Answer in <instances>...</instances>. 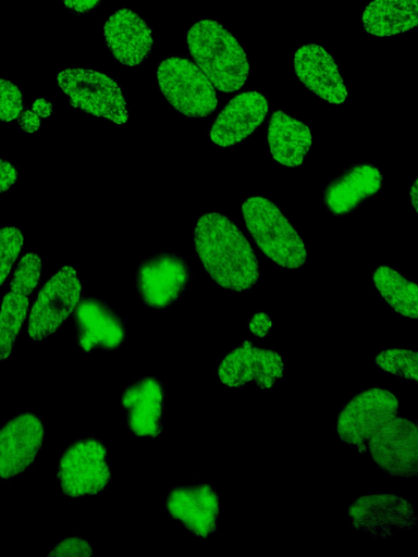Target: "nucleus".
Instances as JSON below:
<instances>
[{
  "label": "nucleus",
  "instance_id": "nucleus-30",
  "mask_svg": "<svg viewBox=\"0 0 418 557\" xmlns=\"http://www.w3.org/2000/svg\"><path fill=\"white\" fill-rule=\"evenodd\" d=\"M270 329L271 319L265 312L256 313L249 322V330L256 336H266L269 333Z\"/></svg>",
  "mask_w": 418,
  "mask_h": 557
},
{
  "label": "nucleus",
  "instance_id": "nucleus-13",
  "mask_svg": "<svg viewBox=\"0 0 418 557\" xmlns=\"http://www.w3.org/2000/svg\"><path fill=\"white\" fill-rule=\"evenodd\" d=\"M41 260L39 255H25L13 275L10 290L0 306V361L11 355L15 341L25 321L30 295L40 278Z\"/></svg>",
  "mask_w": 418,
  "mask_h": 557
},
{
  "label": "nucleus",
  "instance_id": "nucleus-17",
  "mask_svg": "<svg viewBox=\"0 0 418 557\" xmlns=\"http://www.w3.org/2000/svg\"><path fill=\"white\" fill-rule=\"evenodd\" d=\"M267 113L268 102L261 92H241L218 114L209 131V137L217 146H234L253 134L265 121Z\"/></svg>",
  "mask_w": 418,
  "mask_h": 557
},
{
  "label": "nucleus",
  "instance_id": "nucleus-11",
  "mask_svg": "<svg viewBox=\"0 0 418 557\" xmlns=\"http://www.w3.org/2000/svg\"><path fill=\"white\" fill-rule=\"evenodd\" d=\"M355 529L373 537H388L417 524L414 506L393 493H376L357 498L348 509Z\"/></svg>",
  "mask_w": 418,
  "mask_h": 557
},
{
  "label": "nucleus",
  "instance_id": "nucleus-23",
  "mask_svg": "<svg viewBox=\"0 0 418 557\" xmlns=\"http://www.w3.org/2000/svg\"><path fill=\"white\" fill-rule=\"evenodd\" d=\"M364 29L378 37H390L414 29L418 23L417 0H372L362 12Z\"/></svg>",
  "mask_w": 418,
  "mask_h": 557
},
{
  "label": "nucleus",
  "instance_id": "nucleus-28",
  "mask_svg": "<svg viewBox=\"0 0 418 557\" xmlns=\"http://www.w3.org/2000/svg\"><path fill=\"white\" fill-rule=\"evenodd\" d=\"M90 544L83 537H66L58 543L48 554V556H74L89 557L93 556Z\"/></svg>",
  "mask_w": 418,
  "mask_h": 557
},
{
  "label": "nucleus",
  "instance_id": "nucleus-25",
  "mask_svg": "<svg viewBox=\"0 0 418 557\" xmlns=\"http://www.w3.org/2000/svg\"><path fill=\"white\" fill-rule=\"evenodd\" d=\"M417 350L390 348L376 357V364L393 375L417 381Z\"/></svg>",
  "mask_w": 418,
  "mask_h": 557
},
{
  "label": "nucleus",
  "instance_id": "nucleus-34",
  "mask_svg": "<svg viewBox=\"0 0 418 557\" xmlns=\"http://www.w3.org/2000/svg\"><path fill=\"white\" fill-rule=\"evenodd\" d=\"M409 198L415 209V212H417V180H415L411 185V188L409 190Z\"/></svg>",
  "mask_w": 418,
  "mask_h": 557
},
{
  "label": "nucleus",
  "instance_id": "nucleus-5",
  "mask_svg": "<svg viewBox=\"0 0 418 557\" xmlns=\"http://www.w3.org/2000/svg\"><path fill=\"white\" fill-rule=\"evenodd\" d=\"M57 81L73 107L119 125L127 122L124 95L107 74L91 69L69 67L58 73Z\"/></svg>",
  "mask_w": 418,
  "mask_h": 557
},
{
  "label": "nucleus",
  "instance_id": "nucleus-3",
  "mask_svg": "<svg viewBox=\"0 0 418 557\" xmlns=\"http://www.w3.org/2000/svg\"><path fill=\"white\" fill-rule=\"evenodd\" d=\"M245 226L258 249L283 269H297L307 260L305 244L296 228L270 199L247 197L242 203Z\"/></svg>",
  "mask_w": 418,
  "mask_h": 557
},
{
  "label": "nucleus",
  "instance_id": "nucleus-18",
  "mask_svg": "<svg viewBox=\"0 0 418 557\" xmlns=\"http://www.w3.org/2000/svg\"><path fill=\"white\" fill-rule=\"evenodd\" d=\"M298 79L315 95L333 104H342L347 98L339 67L322 46L308 42L299 47L293 59Z\"/></svg>",
  "mask_w": 418,
  "mask_h": 557
},
{
  "label": "nucleus",
  "instance_id": "nucleus-24",
  "mask_svg": "<svg viewBox=\"0 0 418 557\" xmlns=\"http://www.w3.org/2000/svg\"><path fill=\"white\" fill-rule=\"evenodd\" d=\"M372 282L383 300L398 314L416 320L418 317V289L414 281L394 268L378 265Z\"/></svg>",
  "mask_w": 418,
  "mask_h": 557
},
{
  "label": "nucleus",
  "instance_id": "nucleus-32",
  "mask_svg": "<svg viewBox=\"0 0 418 557\" xmlns=\"http://www.w3.org/2000/svg\"><path fill=\"white\" fill-rule=\"evenodd\" d=\"M101 0H63L64 4L73 12L84 14L95 9Z\"/></svg>",
  "mask_w": 418,
  "mask_h": 557
},
{
  "label": "nucleus",
  "instance_id": "nucleus-12",
  "mask_svg": "<svg viewBox=\"0 0 418 557\" xmlns=\"http://www.w3.org/2000/svg\"><path fill=\"white\" fill-rule=\"evenodd\" d=\"M284 372L282 356L253 345L249 341L228 352L219 363L218 376L228 387L256 384L260 388L274 386Z\"/></svg>",
  "mask_w": 418,
  "mask_h": 557
},
{
  "label": "nucleus",
  "instance_id": "nucleus-22",
  "mask_svg": "<svg viewBox=\"0 0 418 557\" xmlns=\"http://www.w3.org/2000/svg\"><path fill=\"white\" fill-rule=\"evenodd\" d=\"M267 139L273 159L284 166H299L312 144L310 128L282 110L272 113Z\"/></svg>",
  "mask_w": 418,
  "mask_h": 557
},
{
  "label": "nucleus",
  "instance_id": "nucleus-6",
  "mask_svg": "<svg viewBox=\"0 0 418 557\" xmlns=\"http://www.w3.org/2000/svg\"><path fill=\"white\" fill-rule=\"evenodd\" d=\"M111 479L107 445L88 436L73 442L62 454L58 480L67 497H85L101 493Z\"/></svg>",
  "mask_w": 418,
  "mask_h": 557
},
{
  "label": "nucleus",
  "instance_id": "nucleus-26",
  "mask_svg": "<svg viewBox=\"0 0 418 557\" xmlns=\"http://www.w3.org/2000/svg\"><path fill=\"white\" fill-rule=\"evenodd\" d=\"M23 247V235L14 226L0 227V286L7 280Z\"/></svg>",
  "mask_w": 418,
  "mask_h": 557
},
{
  "label": "nucleus",
  "instance_id": "nucleus-33",
  "mask_svg": "<svg viewBox=\"0 0 418 557\" xmlns=\"http://www.w3.org/2000/svg\"><path fill=\"white\" fill-rule=\"evenodd\" d=\"M39 116L48 117L52 112V104L46 99H36L30 107Z\"/></svg>",
  "mask_w": 418,
  "mask_h": 557
},
{
  "label": "nucleus",
  "instance_id": "nucleus-27",
  "mask_svg": "<svg viewBox=\"0 0 418 557\" xmlns=\"http://www.w3.org/2000/svg\"><path fill=\"white\" fill-rule=\"evenodd\" d=\"M24 109L20 88L12 82L0 78V121L11 122L20 116Z\"/></svg>",
  "mask_w": 418,
  "mask_h": 557
},
{
  "label": "nucleus",
  "instance_id": "nucleus-19",
  "mask_svg": "<svg viewBox=\"0 0 418 557\" xmlns=\"http://www.w3.org/2000/svg\"><path fill=\"white\" fill-rule=\"evenodd\" d=\"M383 176L370 162L351 165L323 188L322 202L334 215H346L377 195Z\"/></svg>",
  "mask_w": 418,
  "mask_h": 557
},
{
  "label": "nucleus",
  "instance_id": "nucleus-8",
  "mask_svg": "<svg viewBox=\"0 0 418 557\" xmlns=\"http://www.w3.org/2000/svg\"><path fill=\"white\" fill-rule=\"evenodd\" d=\"M396 396L383 388H368L354 396L339 414L336 430L340 438L360 450L390 420L397 416Z\"/></svg>",
  "mask_w": 418,
  "mask_h": 557
},
{
  "label": "nucleus",
  "instance_id": "nucleus-1",
  "mask_svg": "<svg viewBox=\"0 0 418 557\" xmlns=\"http://www.w3.org/2000/svg\"><path fill=\"white\" fill-rule=\"evenodd\" d=\"M194 245L206 272L219 286L247 292L257 285L260 271L256 253L226 215L218 212L200 215L194 228Z\"/></svg>",
  "mask_w": 418,
  "mask_h": 557
},
{
  "label": "nucleus",
  "instance_id": "nucleus-10",
  "mask_svg": "<svg viewBox=\"0 0 418 557\" xmlns=\"http://www.w3.org/2000/svg\"><path fill=\"white\" fill-rule=\"evenodd\" d=\"M371 460L392 476L410 478L418 470L417 422L394 417L367 443Z\"/></svg>",
  "mask_w": 418,
  "mask_h": 557
},
{
  "label": "nucleus",
  "instance_id": "nucleus-16",
  "mask_svg": "<svg viewBox=\"0 0 418 557\" xmlns=\"http://www.w3.org/2000/svg\"><path fill=\"white\" fill-rule=\"evenodd\" d=\"M76 343L85 352L97 349L113 350L125 338V325L119 314L106 302L85 297L74 312Z\"/></svg>",
  "mask_w": 418,
  "mask_h": 557
},
{
  "label": "nucleus",
  "instance_id": "nucleus-31",
  "mask_svg": "<svg viewBox=\"0 0 418 557\" xmlns=\"http://www.w3.org/2000/svg\"><path fill=\"white\" fill-rule=\"evenodd\" d=\"M20 115L19 124L24 132L34 133L38 131L40 126V116L32 108L26 109Z\"/></svg>",
  "mask_w": 418,
  "mask_h": 557
},
{
  "label": "nucleus",
  "instance_id": "nucleus-15",
  "mask_svg": "<svg viewBox=\"0 0 418 557\" xmlns=\"http://www.w3.org/2000/svg\"><path fill=\"white\" fill-rule=\"evenodd\" d=\"M169 515L189 532L200 537H211L218 528L219 495L207 483L177 486L167 498Z\"/></svg>",
  "mask_w": 418,
  "mask_h": 557
},
{
  "label": "nucleus",
  "instance_id": "nucleus-7",
  "mask_svg": "<svg viewBox=\"0 0 418 557\" xmlns=\"http://www.w3.org/2000/svg\"><path fill=\"white\" fill-rule=\"evenodd\" d=\"M192 271L187 261L173 251H162L145 259L136 271L137 293L146 307L162 310L172 306L187 290Z\"/></svg>",
  "mask_w": 418,
  "mask_h": 557
},
{
  "label": "nucleus",
  "instance_id": "nucleus-14",
  "mask_svg": "<svg viewBox=\"0 0 418 557\" xmlns=\"http://www.w3.org/2000/svg\"><path fill=\"white\" fill-rule=\"evenodd\" d=\"M45 437L39 417L23 412L0 429V478L11 479L27 470L35 461Z\"/></svg>",
  "mask_w": 418,
  "mask_h": 557
},
{
  "label": "nucleus",
  "instance_id": "nucleus-2",
  "mask_svg": "<svg viewBox=\"0 0 418 557\" xmlns=\"http://www.w3.org/2000/svg\"><path fill=\"white\" fill-rule=\"evenodd\" d=\"M186 40L195 64L214 88L233 92L246 84L249 74L247 54L220 23L198 21L188 29Z\"/></svg>",
  "mask_w": 418,
  "mask_h": 557
},
{
  "label": "nucleus",
  "instance_id": "nucleus-29",
  "mask_svg": "<svg viewBox=\"0 0 418 557\" xmlns=\"http://www.w3.org/2000/svg\"><path fill=\"white\" fill-rule=\"evenodd\" d=\"M19 172L16 166L0 158V194L9 190L17 181Z\"/></svg>",
  "mask_w": 418,
  "mask_h": 557
},
{
  "label": "nucleus",
  "instance_id": "nucleus-21",
  "mask_svg": "<svg viewBox=\"0 0 418 557\" xmlns=\"http://www.w3.org/2000/svg\"><path fill=\"white\" fill-rule=\"evenodd\" d=\"M164 387L155 376H144L121 395L130 431L142 437L156 438L162 431Z\"/></svg>",
  "mask_w": 418,
  "mask_h": 557
},
{
  "label": "nucleus",
  "instance_id": "nucleus-4",
  "mask_svg": "<svg viewBox=\"0 0 418 557\" xmlns=\"http://www.w3.org/2000/svg\"><path fill=\"white\" fill-rule=\"evenodd\" d=\"M157 78L162 95L181 114L204 119L216 110L218 98L214 86L188 59H164L158 66Z\"/></svg>",
  "mask_w": 418,
  "mask_h": 557
},
{
  "label": "nucleus",
  "instance_id": "nucleus-9",
  "mask_svg": "<svg viewBox=\"0 0 418 557\" xmlns=\"http://www.w3.org/2000/svg\"><path fill=\"white\" fill-rule=\"evenodd\" d=\"M81 295V282L71 267L61 268L39 292L33 305L27 333L36 342L54 334L75 309Z\"/></svg>",
  "mask_w": 418,
  "mask_h": 557
},
{
  "label": "nucleus",
  "instance_id": "nucleus-20",
  "mask_svg": "<svg viewBox=\"0 0 418 557\" xmlns=\"http://www.w3.org/2000/svg\"><path fill=\"white\" fill-rule=\"evenodd\" d=\"M103 35L111 54L123 65L142 64L152 49L150 27L137 13L126 8L108 17Z\"/></svg>",
  "mask_w": 418,
  "mask_h": 557
}]
</instances>
